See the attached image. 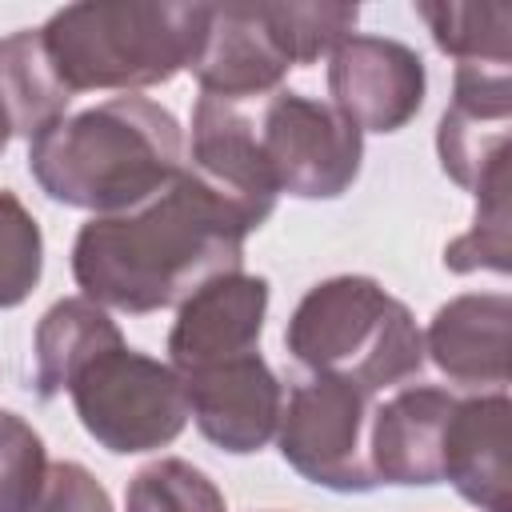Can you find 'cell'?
Returning a JSON list of instances; mask_svg holds the SVG:
<instances>
[{"instance_id":"d6986e66","label":"cell","mask_w":512,"mask_h":512,"mask_svg":"<svg viewBox=\"0 0 512 512\" xmlns=\"http://www.w3.org/2000/svg\"><path fill=\"white\" fill-rule=\"evenodd\" d=\"M416 16L428 24L432 44L460 64H512V4H448L420 0Z\"/></svg>"},{"instance_id":"603a6c76","label":"cell","mask_w":512,"mask_h":512,"mask_svg":"<svg viewBox=\"0 0 512 512\" xmlns=\"http://www.w3.org/2000/svg\"><path fill=\"white\" fill-rule=\"evenodd\" d=\"M48 476V448L40 432L0 408V512H32Z\"/></svg>"},{"instance_id":"9a60e30c","label":"cell","mask_w":512,"mask_h":512,"mask_svg":"<svg viewBox=\"0 0 512 512\" xmlns=\"http://www.w3.org/2000/svg\"><path fill=\"white\" fill-rule=\"evenodd\" d=\"M508 328H512V296L508 292H464L440 304L428 320L424 360H432L460 388H492L508 384Z\"/></svg>"},{"instance_id":"8992f818","label":"cell","mask_w":512,"mask_h":512,"mask_svg":"<svg viewBox=\"0 0 512 512\" xmlns=\"http://www.w3.org/2000/svg\"><path fill=\"white\" fill-rule=\"evenodd\" d=\"M252 132L276 196L336 200L360 176L364 132L320 96L276 88L252 100Z\"/></svg>"},{"instance_id":"7a4b0ae2","label":"cell","mask_w":512,"mask_h":512,"mask_svg":"<svg viewBox=\"0 0 512 512\" xmlns=\"http://www.w3.org/2000/svg\"><path fill=\"white\" fill-rule=\"evenodd\" d=\"M184 168L180 120L148 96H112L28 140V172L64 208L116 216L156 196Z\"/></svg>"},{"instance_id":"d4e9b609","label":"cell","mask_w":512,"mask_h":512,"mask_svg":"<svg viewBox=\"0 0 512 512\" xmlns=\"http://www.w3.org/2000/svg\"><path fill=\"white\" fill-rule=\"evenodd\" d=\"M8 140H12V132H8V120H4V112H0V152L8 148Z\"/></svg>"},{"instance_id":"ba28073f","label":"cell","mask_w":512,"mask_h":512,"mask_svg":"<svg viewBox=\"0 0 512 512\" xmlns=\"http://www.w3.org/2000/svg\"><path fill=\"white\" fill-rule=\"evenodd\" d=\"M424 92V60L400 40L352 32L328 56V104L360 132L404 128L424 108Z\"/></svg>"},{"instance_id":"4fadbf2b","label":"cell","mask_w":512,"mask_h":512,"mask_svg":"<svg viewBox=\"0 0 512 512\" xmlns=\"http://www.w3.org/2000/svg\"><path fill=\"white\" fill-rule=\"evenodd\" d=\"M184 164L200 180H208L220 196H228L236 208H244L256 228L272 216L280 200L256 152L252 100H220L200 92L192 108V136Z\"/></svg>"},{"instance_id":"2e32d148","label":"cell","mask_w":512,"mask_h":512,"mask_svg":"<svg viewBox=\"0 0 512 512\" xmlns=\"http://www.w3.org/2000/svg\"><path fill=\"white\" fill-rule=\"evenodd\" d=\"M452 404L456 392L440 384H408L396 388L380 408H372L368 460L376 484H440V444Z\"/></svg>"},{"instance_id":"9c48e42d","label":"cell","mask_w":512,"mask_h":512,"mask_svg":"<svg viewBox=\"0 0 512 512\" xmlns=\"http://www.w3.org/2000/svg\"><path fill=\"white\" fill-rule=\"evenodd\" d=\"M288 44L280 36L276 0L260 4H208L204 40L192 60V76L204 96L260 100L292 72Z\"/></svg>"},{"instance_id":"8fae6325","label":"cell","mask_w":512,"mask_h":512,"mask_svg":"<svg viewBox=\"0 0 512 512\" xmlns=\"http://www.w3.org/2000/svg\"><path fill=\"white\" fill-rule=\"evenodd\" d=\"M512 64H456L452 104L436 128V152L448 180L480 196L508 172Z\"/></svg>"},{"instance_id":"5b68a950","label":"cell","mask_w":512,"mask_h":512,"mask_svg":"<svg viewBox=\"0 0 512 512\" xmlns=\"http://www.w3.org/2000/svg\"><path fill=\"white\" fill-rule=\"evenodd\" d=\"M84 432L112 456L168 448L188 424L184 380L172 364L112 344L68 384Z\"/></svg>"},{"instance_id":"30bf717a","label":"cell","mask_w":512,"mask_h":512,"mask_svg":"<svg viewBox=\"0 0 512 512\" xmlns=\"http://www.w3.org/2000/svg\"><path fill=\"white\" fill-rule=\"evenodd\" d=\"M180 380L188 396V416L196 420L200 436L212 448L228 456H248V452H260L276 436L280 408H284V384L268 368L260 348L180 372Z\"/></svg>"},{"instance_id":"ac0fdd59","label":"cell","mask_w":512,"mask_h":512,"mask_svg":"<svg viewBox=\"0 0 512 512\" xmlns=\"http://www.w3.org/2000/svg\"><path fill=\"white\" fill-rule=\"evenodd\" d=\"M72 92L60 84L40 28H20L0 40V112L12 136L36 140L68 116Z\"/></svg>"},{"instance_id":"5bb4252c","label":"cell","mask_w":512,"mask_h":512,"mask_svg":"<svg viewBox=\"0 0 512 512\" xmlns=\"http://www.w3.org/2000/svg\"><path fill=\"white\" fill-rule=\"evenodd\" d=\"M508 392L456 396L444 444H440V480H448L472 508L508 512L512 492V452H508Z\"/></svg>"},{"instance_id":"44dd1931","label":"cell","mask_w":512,"mask_h":512,"mask_svg":"<svg viewBox=\"0 0 512 512\" xmlns=\"http://www.w3.org/2000/svg\"><path fill=\"white\" fill-rule=\"evenodd\" d=\"M512 256V236H508V172L496 176L480 196H476V220L464 236H456L444 248V268L448 272H508Z\"/></svg>"},{"instance_id":"277c9868","label":"cell","mask_w":512,"mask_h":512,"mask_svg":"<svg viewBox=\"0 0 512 512\" xmlns=\"http://www.w3.org/2000/svg\"><path fill=\"white\" fill-rule=\"evenodd\" d=\"M284 348L308 372H328L384 392L416 380L424 368V336L392 292L372 276H328L312 284L288 316Z\"/></svg>"},{"instance_id":"e0dca14e","label":"cell","mask_w":512,"mask_h":512,"mask_svg":"<svg viewBox=\"0 0 512 512\" xmlns=\"http://www.w3.org/2000/svg\"><path fill=\"white\" fill-rule=\"evenodd\" d=\"M112 344H124V332L116 328L108 308L92 304L88 296L56 300L32 332V388H36V396L56 400L60 392H68L72 376Z\"/></svg>"},{"instance_id":"7402d4cb","label":"cell","mask_w":512,"mask_h":512,"mask_svg":"<svg viewBox=\"0 0 512 512\" xmlns=\"http://www.w3.org/2000/svg\"><path fill=\"white\" fill-rule=\"evenodd\" d=\"M44 272V236L16 192L0 188V308L24 304Z\"/></svg>"},{"instance_id":"ffe728a7","label":"cell","mask_w":512,"mask_h":512,"mask_svg":"<svg viewBox=\"0 0 512 512\" xmlns=\"http://www.w3.org/2000/svg\"><path fill=\"white\" fill-rule=\"evenodd\" d=\"M124 512H228V504L208 472L180 456H160L128 480Z\"/></svg>"},{"instance_id":"3957f363","label":"cell","mask_w":512,"mask_h":512,"mask_svg":"<svg viewBox=\"0 0 512 512\" xmlns=\"http://www.w3.org/2000/svg\"><path fill=\"white\" fill-rule=\"evenodd\" d=\"M208 4L176 0H84L56 8L44 52L60 84L76 92H140L188 72L204 40Z\"/></svg>"},{"instance_id":"7c38bea8","label":"cell","mask_w":512,"mask_h":512,"mask_svg":"<svg viewBox=\"0 0 512 512\" xmlns=\"http://www.w3.org/2000/svg\"><path fill=\"white\" fill-rule=\"evenodd\" d=\"M268 316V280L252 272H224L204 280L192 296L176 304L168 332V364L192 372L216 360L256 352Z\"/></svg>"},{"instance_id":"cb8c5ba5","label":"cell","mask_w":512,"mask_h":512,"mask_svg":"<svg viewBox=\"0 0 512 512\" xmlns=\"http://www.w3.org/2000/svg\"><path fill=\"white\" fill-rule=\"evenodd\" d=\"M32 512H112V496L84 464L56 460L48 464V476Z\"/></svg>"},{"instance_id":"52a82bcc","label":"cell","mask_w":512,"mask_h":512,"mask_svg":"<svg viewBox=\"0 0 512 512\" xmlns=\"http://www.w3.org/2000/svg\"><path fill=\"white\" fill-rule=\"evenodd\" d=\"M368 424H372V392L344 376L308 372L284 396L276 444L292 472L308 484L360 496L380 488L368 460Z\"/></svg>"},{"instance_id":"6da1fadb","label":"cell","mask_w":512,"mask_h":512,"mask_svg":"<svg viewBox=\"0 0 512 512\" xmlns=\"http://www.w3.org/2000/svg\"><path fill=\"white\" fill-rule=\"evenodd\" d=\"M248 232H256L248 212L184 164L144 204L88 216L72 240V276L92 304L148 316L212 276L240 272Z\"/></svg>"}]
</instances>
